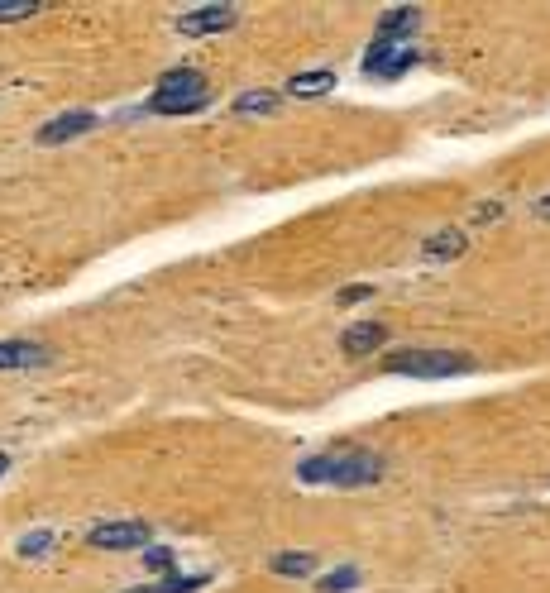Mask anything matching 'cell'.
<instances>
[{
  "instance_id": "7",
  "label": "cell",
  "mask_w": 550,
  "mask_h": 593,
  "mask_svg": "<svg viewBox=\"0 0 550 593\" xmlns=\"http://www.w3.org/2000/svg\"><path fill=\"white\" fill-rule=\"evenodd\" d=\"M96 130V115L91 110H63V115H53L44 130H39V144H67V139H77V134Z\"/></svg>"
},
{
  "instance_id": "23",
  "label": "cell",
  "mask_w": 550,
  "mask_h": 593,
  "mask_svg": "<svg viewBox=\"0 0 550 593\" xmlns=\"http://www.w3.org/2000/svg\"><path fill=\"white\" fill-rule=\"evenodd\" d=\"M5 469H10V460H5V455H0V474H5Z\"/></svg>"
},
{
  "instance_id": "1",
  "label": "cell",
  "mask_w": 550,
  "mask_h": 593,
  "mask_svg": "<svg viewBox=\"0 0 550 593\" xmlns=\"http://www.w3.org/2000/svg\"><path fill=\"white\" fill-rule=\"evenodd\" d=\"M302 484H321V488H369L383 479V460L369 450H340V455H311L297 469Z\"/></svg>"
},
{
  "instance_id": "22",
  "label": "cell",
  "mask_w": 550,
  "mask_h": 593,
  "mask_svg": "<svg viewBox=\"0 0 550 593\" xmlns=\"http://www.w3.org/2000/svg\"><path fill=\"white\" fill-rule=\"evenodd\" d=\"M536 216H546V220H550V197H541V201H536Z\"/></svg>"
},
{
  "instance_id": "9",
  "label": "cell",
  "mask_w": 550,
  "mask_h": 593,
  "mask_svg": "<svg viewBox=\"0 0 550 593\" xmlns=\"http://www.w3.org/2000/svg\"><path fill=\"white\" fill-rule=\"evenodd\" d=\"M48 364V350L34 340H0V369H34Z\"/></svg>"
},
{
  "instance_id": "5",
  "label": "cell",
  "mask_w": 550,
  "mask_h": 593,
  "mask_svg": "<svg viewBox=\"0 0 550 593\" xmlns=\"http://www.w3.org/2000/svg\"><path fill=\"white\" fill-rule=\"evenodd\" d=\"M412 63H417V48L412 44H383V39H374L369 53H364V72L369 77H402Z\"/></svg>"
},
{
  "instance_id": "4",
  "label": "cell",
  "mask_w": 550,
  "mask_h": 593,
  "mask_svg": "<svg viewBox=\"0 0 550 593\" xmlns=\"http://www.w3.org/2000/svg\"><path fill=\"white\" fill-rule=\"evenodd\" d=\"M87 541L96 550H149L154 527L149 522H101V527H91Z\"/></svg>"
},
{
  "instance_id": "16",
  "label": "cell",
  "mask_w": 550,
  "mask_h": 593,
  "mask_svg": "<svg viewBox=\"0 0 550 593\" xmlns=\"http://www.w3.org/2000/svg\"><path fill=\"white\" fill-rule=\"evenodd\" d=\"M354 584H359V570H354V565H345V570L321 574V579H316V589H321V593H350Z\"/></svg>"
},
{
  "instance_id": "21",
  "label": "cell",
  "mask_w": 550,
  "mask_h": 593,
  "mask_svg": "<svg viewBox=\"0 0 550 593\" xmlns=\"http://www.w3.org/2000/svg\"><path fill=\"white\" fill-rule=\"evenodd\" d=\"M493 216H503V206H493V201H484V206L474 211V220H479V225H484V220H493Z\"/></svg>"
},
{
  "instance_id": "11",
  "label": "cell",
  "mask_w": 550,
  "mask_h": 593,
  "mask_svg": "<svg viewBox=\"0 0 550 593\" xmlns=\"http://www.w3.org/2000/svg\"><path fill=\"white\" fill-rule=\"evenodd\" d=\"M421 249H426V259H436V264H445V259H460V254H464V230L445 225V230H436V235L421 244Z\"/></svg>"
},
{
  "instance_id": "13",
  "label": "cell",
  "mask_w": 550,
  "mask_h": 593,
  "mask_svg": "<svg viewBox=\"0 0 550 593\" xmlns=\"http://www.w3.org/2000/svg\"><path fill=\"white\" fill-rule=\"evenodd\" d=\"M326 91H335V72H330V67L297 72V77L287 82V96H326Z\"/></svg>"
},
{
  "instance_id": "12",
  "label": "cell",
  "mask_w": 550,
  "mask_h": 593,
  "mask_svg": "<svg viewBox=\"0 0 550 593\" xmlns=\"http://www.w3.org/2000/svg\"><path fill=\"white\" fill-rule=\"evenodd\" d=\"M268 570L283 574V579H311V574H316V555H307V550H283V555L268 560Z\"/></svg>"
},
{
  "instance_id": "20",
  "label": "cell",
  "mask_w": 550,
  "mask_h": 593,
  "mask_svg": "<svg viewBox=\"0 0 550 593\" xmlns=\"http://www.w3.org/2000/svg\"><path fill=\"white\" fill-rule=\"evenodd\" d=\"M364 297H374V287H369V283H354V287L340 292V302H364Z\"/></svg>"
},
{
  "instance_id": "15",
  "label": "cell",
  "mask_w": 550,
  "mask_h": 593,
  "mask_svg": "<svg viewBox=\"0 0 550 593\" xmlns=\"http://www.w3.org/2000/svg\"><path fill=\"white\" fill-rule=\"evenodd\" d=\"M197 589H206V574H173L158 589H130V593H197Z\"/></svg>"
},
{
  "instance_id": "19",
  "label": "cell",
  "mask_w": 550,
  "mask_h": 593,
  "mask_svg": "<svg viewBox=\"0 0 550 593\" xmlns=\"http://www.w3.org/2000/svg\"><path fill=\"white\" fill-rule=\"evenodd\" d=\"M144 560H149V570H158V574H168V579H173V550L149 546V550H144Z\"/></svg>"
},
{
  "instance_id": "14",
  "label": "cell",
  "mask_w": 550,
  "mask_h": 593,
  "mask_svg": "<svg viewBox=\"0 0 550 593\" xmlns=\"http://www.w3.org/2000/svg\"><path fill=\"white\" fill-rule=\"evenodd\" d=\"M283 106L273 91H244L240 101H235V115H273V110Z\"/></svg>"
},
{
  "instance_id": "18",
  "label": "cell",
  "mask_w": 550,
  "mask_h": 593,
  "mask_svg": "<svg viewBox=\"0 0 550 593\" xmlns=\"http://www.w3.org/2000/svg\"><path fill=\"white\" fill-rule=\"evenodd\" d=\"M34 10H39V0H0V20H24Z\"/></svg>"
},
{
  "instance_id": "2",
  "label": "cell",
  "mask_w": 550,
  "mask_h": 593,
  "mask_svg": "<svg viewBox=\"0 0 550 593\" xmlns=\"http://www.w3.org/2000/svg\"><path fill=\"white\" fill-rule=\"evenodd\" d=\"M206 77H201L197 67H173V72H163L154 87V101H149V110H158V115H197V110H206Z\"/></svg>"
},
{
  "instance_id": "6",
  "label": "cell",
  "mask_w": 550,
  "mask_h": 593,
  "mask_svg": "<svg viewBox=\"0 0 550 593\" xmlns=\"http://www.w3.org/2000/svg\"><path fill=\"white\" fill-rule=\"evenodd\" d=\"M235 20H240V10H235V5H197V10L177 15V29H182V34H192V39H201V34L235 29Z\"/></svg>"
},
{
  "instance_id": "17",
  "label": "cell",
  "mask_w": 550,
  "mask_h": 593,
  "mask_svg": "<svg viewBox=\"0 0 550 593\" xmlns=\"http://www.w3.org/2000/svg\"><path fill=\"white\" fill-rule=\"evenodd\" d=\"M48 546H53V531H34V536L20 541V555L24 560H39V555H48Z\"/></svg>"
},
{
  "instance_id": "8",
  "label": "cell",
  "mask_w": 550,
  "mask_h": 593,
  "mask_svg": "<svg viewBox=\"0 0 550 593\" xmlns=\"http://www.w3.org/2000/svg\"><path fill=\"white\" fill-rule=\"evenodd\" d=\"M417 24H421L417 5H393V10H383V15H378V39H383V44H402Z\"/></svg>"
},
{
  "instance_id": "3",
  "label": "cell",
  "mask_w": 550,
  "mask_h": 593,
  "mask_svg": "<svg viewBox=\"0 0 550 593\" xmlns=\"http://www.w3.org/2000/svg\"><path fill=\"white\" fill-rule=\"evenodd\" d=\"M383 369L402 378H450V374H469L474 359L455 350H393L383 359Z\"/></svg>"
},
{
  "instance_id": "10",
  "label": "cell",
  "mask_w": 550,
  "mask_h": 593,
  "mask_svg": "<svg viewBox=\"0 0 550 593\" xmlns=\"http://www.w3.org/2000/svg\"><path fill=\"white\" fill-rule=\"evenodd\" d=\"M383 340H388V330L378 326V321H359V326H350L345 335H340V345H345L350 359H359V354H374Z\"/></svg>"
}]
</instances>
